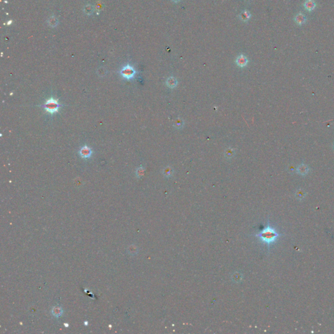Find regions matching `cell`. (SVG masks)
I'll use <instances>...</instances> for the list:
<instances>
[{"label":"cell","instance_id":"obj_1","mask_svg":"<svg viewBox=\"0 0 334 334\" xmlns=\"http://www.w3.org/2000/svg\"><path fill=\"white\" fill-rule=\"evenodd\" d=\"M283 235L284 234H282L277 232V230L271 225L269 220L268 221L266 226L259 232L255 234L256 237L258 238L261 241L267 245L268 250H270L271 245L276 244L279 238Z\"/></svg>","mask_w":334,"mask_h":334},{"label":"cell","instance_id":"obj_2","mask_svg":"<svg viewBox=\"0 0 334 334\" xmlns=\"http://www.w3.org/2000/svg\"><path fill=\"white\" fill-rule=\"evenodd\" d=\"M61 106L62 105H60L59 103L58 100L53 98V97H51L49 99L46 100L45 104L40 105V106H42L47 112H48V113L51 114H54L56 113V112H58Z\"/></svg>","mask_w":334,"mask_h":334},{"label":"cell","instance_id":"obj_3","mask_svg":"<svg viewBox=\"0 0 334 334\" xmlns=\"http://www.w3.org/2000/svg\"><path fill=\"white\" fill-rule=\"evenodd\" d=\"M120 74L124 79L127 80H131L135 78L136 74H137V71H136V70L133 67L128 63L121 69Z\"/></svg>","mask_w":334,"mask_h":334},{"label":"cell","instance_id":"obj_4","mask_svg":"<svg viewBox=\"0 0 334 334\" xmlns=\"http://www.w3.org/2000/svg\"><path fill=\"white\" fill-rule=\"evenodd\" d=\"M79 155H80L82 158L83 159H89L92 155L93 151L90 148V147L88 146H82L79 150Z\"/></svg>","mask_w":334,"mask_h":334},{"label":"cell","instance_id":"obj_5","mask_svg":"<svg viewBox=\"0 0 334 334\" xmlns=\"http://www.w3.org/2000/svg\"><path fill=\"white\" fill-rule=\"evenodd\" d=\"M236 63L238 67H244L246 66L248 63V59L247 58L246 56H244V54H241L236 58Z\"/></svg>","mask_w":334,"mask_h":334},{"label":"cell","instance_id":"obj_6","mask_svg":"<svg viewBox=\"0 0 334 334\" xmlns=\"http://www.w3.org/2000/svg\"><path fill=\"white\" fill-rule=\"evenodd\" d=\"M309 170H310L309 167L305 164H301L300 165H298L296 169L298 174H299L301 176L306 175V174L309 173Z\"/></svg>","mask_w":334,"mask_h":334},{"label":"cell","instance_id":"obj_7","mask_svg":"<svg viewBox=\"0 0 334 334\" xmlns=\"http://www.w3.org/2000/svg\"><path fill=\"white\" fill-rule=\"evenodd\" d=\"M178 82L177 79L173 76H170V77L168 78L166 81V84L168 88H174L177 86Z\"/></svg>","mask_w":334,"mask_h":334},{"label":"cell","instance_id":"obj_8","mask_svg":"<svg viewBox=\"0 0 334 334\" xmlns=\"http://www.w3.org/2000/svg\"><path fill=\"white\" fill-rule=\"evenodd\" d=\"M304 7L307 11H312L315 9L316 4L313 0H306V2L304 3Z\"/></svg>","mask_w":334,"mask_h":334},{"label":"cell","instance_id":"obj_9","mask_svg":"<svg viewBox=\"0 0 334 334\" xmlns=\"http://www.w3.org/2000/svg\"><path fill=\"white\" fill-rule=\"evenodd\" d=\"M251 16V13L247 10L242 11L240 14L239 15V19H240V20H242L243 22H247L248 20L250 19Z\"/></svg>","mask_w":334,"mask_h":334},{"label":"cell","instance_id":"obj_10","mask_svg":"<svg viewBox=\"0 0 334 334\" xmlns=\"http://www.w3.org/2000/svg\"><path fill=\"white\" fill-rule=\"evenodd\" d=\"M306 20V16L301 13H299L298 14H297L296 16L295 17L296 22L298 24H299V25H301V24H303L305 23Z\"/></svg>","mask_w":334,"mask_h":334},{"label":"cell","instance_id":"obj_11","mask_svg":"<svg viewBox=\"0 0 334 334\" xmlns=\"http://www.w3.org/2000/svg\"><path fill=\"white\" fill-rule=\"evenodd\" d=\"M52 315L56 317H60V316L62 315L63 314V309H61V307H59V306H56L53 307L52 309Z\"/></svg>","mask_w":334,"mask_h":334},{"label":"cell","instance_id":"obj_12","mask_svg":"<svg viewBox=\"0 0 334 334\" xmlns=\"http://www.w3.org/2000/svg\"><path fill=\"white\" fill-rule=\"evenodd\" d=\"M306 196V193L301 189H298L295 193V197L298 200H303Z\"/></svg>","mask_w":334,"mask_h":334},{"label":"cell","instance_id":"obj_13","mask_svg":"<svg viewBox=\"0 0 334 334\" xmlns=\"http://www.w3.org/2000/svg\"><path fill=\"white\" fill-rule=\"evenodd\" d=\"M235 155V150L233 148H228L226 149L225 152H224V156L226 159H232L234 155Z\"/></svg>","mask_w":334,"mask_h":334},{"label":"cell","instance_id":"obj_14","mask_svg":"<svg viewBox=\"0 0 334 334\" xmlns=\"http://www.w3.org/2000/svg\"><path fill=\"white\" fill-rule=\"evenodd\" d=\"M163 175L167 177V178H170L172 176L173 174V169L170 167H167L166 168H165V169L163 170Z\"/></svg>","mask_w":334,"mask_h":334},{"label":"cell","instance_id":"obj_15","mask_svg":"<svg viewBox=\"0 0 334 334\" xmlns=\"http://www.w3.org/2000/svg\"><path fill=\"white\" fill-rule=\"evenodd\" d=\"M144 173H145V169L142 166L138 167L137 169L136 170V176H137L138 178H140L141 177H142L144 175Z\"/></svg>","mask_w":334,"mask_h":334},{"label":"cell","instance_id":"obj_16","mask_svg":"<svg viewBox=\"0 0 334 334\" xmlns=\"http://www.w3.org/2000/svg\"><path fill=\"white\" fill-rule=\"evenodd\" d=\"M184 125V121H183L182 119H177L174 123V126L177 129L182 128Z\"/></svg>","mask_w":334,"mask_h":334},{"label":"cell","instance_id":"obj_17","mask_svg":"<svg viewBox=\"0 0 334 334\" xmlns=\"http://www.w3.org/2000/svg\"><path fill=\"white\" fill-rule=\"evenodd\" d=\"M288 170L291 171V172H294V171L295 170H294V167L293 165H290L289 170Z\"/></svg>","mask_w":334,"mask_h":334},{"label":"cell","instance_id":"obj_18","mask_svg":"<svg viewBox=\"0 0 334 334\" xmlns=\"http://www.w3.org/2000/svg\"><path fill=\"white\" fill-rule=\"evenodd\" d=\"M171 1L174 2V3H178V2H179V1H181V0H171Z\"/></svg>","mask_w":334,"mask_h":334},{"label":"cell","instance_id":"obj_19","mask_svg":"<svg viewBox=\"0 0 334 334\" xmlns=\"http://www.w3.org/2000/svg\"><path fill=\"white\" fill-rule=\"evenodd\" d=\"M332 148H333V150H334V143L332 144Z\"/></svg>","mask_w":334,"mask_h":334}]
</instances>
